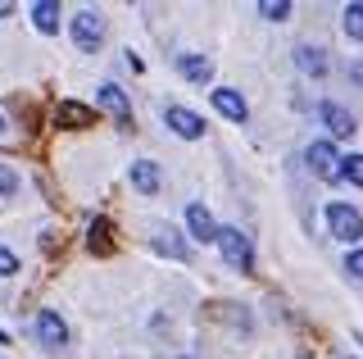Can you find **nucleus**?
<instances>
[{"label": "nucleus", "instance_id": "nucleus-1", "mask_svg": "<svg viewBox=\"0 0 363 359\" xmlns=\"http://www.w3.org/2000/svg\"><path fill=\"white\" fill-rule=\"evenodd\" d=\"M223 250V260L232 268H241V273H250L255 268V245H250V237L241 228H218V241H213Z\"/></svg>", "mask_w": 363, "mask_h": 359}, {"label": "nucleus", "instance_id": "nucleus-2", "mask_svg": "<svg viewBox=\"0 0 363 359\" xmlns=\"http://www.w3.org/2000/svg\"><path fill=\"white\" fill-rule=\"evenodd\" d=\"M327 232H332L336 241H359L363 237V214L354 205H327Z\"/></svg>", "mask_w": 363, "mask_h": 359}, {"label": "nucleus", "instance_id": "nucleus-3", "mask_svg": "<svg viewBox=\"0 0 363 359\" xmlns=\"http://www.w3.org/2000/svg\"><path fill=\"white\" fill-rule=\"evenodd\" d=\"M304 160H309V173L318 182H340V155L332 141H313L309 150H304Z\"/></svg>", "mask_w": 363, "mask_h": 359}, {"label": "nucleus", "instance_id": "nucleus-4", "mask_svg": "<svg viewBox=\"0 0 363 359\" xmlns=\"http://www.w3.org/2000/svg\"><path fill=\"white\" fill-rule=\"evenodd\" d=\"M73 41H77V50H96L105 41V14L100 9H77L73 14Z\"/></svg>", "mask_w": 363, "mask_h": 359}, {"label": "nucleus", "instance_id": "nucleus-5", "mask_svg": "<svg viewBox=\"0 0 363 359\" xmlns=\"http://www.w3.org/2000/svg\"><path fill=\"white\" fill-rule=\"evenodd\" d=\"M164 123L177 132L182 141H200L204 137V118L196 114V109H186V105H168L164 109Z\"/></svg>", "mask_w": 363, "mask_h": 359}, {"label": "nucleus", "instance_id": "nucleus-6", "mask_svg": "<svg viewBox=\"0 0 363 359\" xmlns=\"http://www.w3.org/2000/svg\"><path fill=\"white\" fill-rule=\"evenodd\" d=\"M318 118L327 123V132H332V137H340V141H350L359 132V123H354V114H350L345 105H336V100H323V105H318Z\"/></svg>", "mask_w": 363, "mask_h": 359}, {"label": "nucleus", "instance_id": "nucleus-7", "mask_svg": "<svg viewBox=\"0 0 363 359\" xmlns=\"http://www.w3.org/2000/svg\"><path fill=\"white\" fill-rule=\"evenodd\" d=\"M96 105H100V109H109V114L118 118L123 128H132V100L123 96V87L105 82V87H100V92H96Z\"/></svg>", "mask_w": 363, "mask_h": 359}, {"label": "nucleus", "instance_id": "nucleus-8", "mask_svg": "<svg viewBox=\"0 0 363 359\" xmlns=\"http://www.w3.org/2000/svg\"><path fill=\"white\" fill-rule=\"evenodd\" d=\"M37 341H41V346H50V350L68 341V323H64L55 309H41V314H37Z\"/></svg>", "mask_w": 363, "mask_h": 359}, {"label": "nucleus", "instance_id": "nucleus-9", "mask_svg": "<svg viewBox=\"0 0 363 359\" xmlns=\"http://www.w3.org/2000/svg\"><path fill=\"white\" fill-rule=\"evenodd\" d=\"M186 228H191V237L204 241V245L218 241V223H213V214L204 205H186Z\"/></svg>", "mask_w": 363, "mask_h": 359}, {"label": "nucleus", "instance_id": "nucleus-10", "mask_svg": "<svg viewBox=\"0 0 363 359\" xmlns=\"http://www.w3.org/2000/svg\"><path fill=\"white\" fill-rule=\"evenodd\" d=\"M177 73L196 87H209L213 82V60H204V55H177Z\"/></svg>", "mask_w": 363, "mask_h": 359}, {"label": "nucleus", "instance_id": "nucleus-11", "mask_svg": "<svg viewBox=\"0 0 363 359\" xmlns=\"http://www.w3.org/2000/svg\"><path fill=\"white\" fill-rule=\"evenodd\" d=\"M213 109H218L223 118H232V123H245V114H250V109H245V100L236 96L232 87H213Z\"/></svg>", "mask_w": 363, "mask_h": 359}, {"label": "nucleus", "instance_id": "nucleus-12", "mask_svg": "<svg viewBox=\"0 0 363 359\" xmlns=\"http://www.w3.org/2000/svg\"><path fill=\"white\" fill-rule=\"evenodd\" d=\"M132 187H136V192H141V196H155L159 192V164L155 160H132Z\"/></svg>", "mask_w": 363, "mask_h": 359}, {"label": "nucleus", "instance_id": "nucleus-13", "mask_svg": "<svg viewBox=\"0 0 363 359\" xmlns=\"http://www.w3.org/2000/svg\"><path fill=\"white\" fill-rule=\"evenodd\" d=\"M55 118H60L64 128H91V123H96V109H91V105H77V100H60Z\"/></svg>", "mask_w": 363, "mask_h": 359}, {"label": "nucleus", "instance_id": "nucleus-14", "mask_svg": "<svg viewBox=\"0 0 363 359\" xmlns=\"http://www.w3.org/2000/svg\"><path fill=\"white\" fill-rule=\"evenodd\" d=\"M295 64H300L309 77H327V50L323 46H300L295 50Z\"/></svg>", "mask_w": 363, "mask_h": 359}, {"label": "nucleus", "instance_id": "nucleus-15", "mask_svg": "<svg viewBox=\"0 0 363 359\" xmlns=\"http://www.w3.org/2000/svg\"><path fill=\"white\" fill-rule=\"evenodd\" d=\"M32 23H37V32H60V5L55 0H37L32 5Z\"/></svg>", "mask_w": 363, "mask_h": 359}, {"label": "nucleus", "instance_id": "nucleus-16", "mask_svg": "<svg viewBox=\"0 0 363 359\" xmlns=\"http://www.w3.org/2000/svg\"><path fill=\"white\" fill-rule=\"evenodd\" d=\"M155 250H159V255H173V260H186V255H191L186 241H182L173 228H159V232H155Z\"/></svg>", "mask_w": 363, "mask_h": 359}, {"label": "nucleus", "instance_id": "nucleus-17", "mask_svg": "<svg viewBox=\"0 0 363 359\" xmlns=\"http://www.w3.org/2000/svg\"><path fill=\"white\" fill-rule=\"evenodd\" d=\"M86 245H91L96 255H109V250H113V237H109V223H105V219H96V223H91V237H86Z\"/></svg>", "mask_w": 363, "mask_h": 359}, {"label": "nucleus", "instance_id": "nucleus-18", "mask_svg": "<svg viewBox=\"0 0 363 359\" xmlns=\"http://www.w3.org/2000/svg\"><path fill=\"white\" fill-rule=\"evenodd\" d=\"M340 23H345V37L363 41V5H345L340 9Z\"/></svg>", "mask_w": 363, "mask_h": 359}, {"label": "nucleus", "instance_id": "nucleus-19", "mask_svg": "<svg viewBox=\"0 0 363 359\" xmlns=\"http://www.w3.org/2000/svg\"><path fill=\"white\" fill-rule=\"evenodd\" d=\"M259 14H264L268 23H281V18H291V0H264Z\"/></svg>", "mask_w": 363, "mask_h": 359}, {"label": "nucleus", "instance_id": "nucleus-20", "mask_svg": "<svg viewBox=\"0 0 363 359\" xmlns=\"http://www.w3.org/2000/svg\"><path fill=\"white\" fill-rule=\"evenodd\" d=\"M340 177H350L354 187H363V155H350V160H340Z\"/></svg>", "mask_w": 363, "mask_h": 359}, {"label": "nucleus", "instance_id": "nucleus-21", "mask_svg": "<svg viewBox=\"0 0 363 359\" xmlns=\"http://www.w3.org/2000/svg\"><path fill=\"white\" fill-rule=\"evenodd\" d=\"M18 192V177H14V168L9 164H0V196H14Z\"/></svg>", "mask_w": 363, "mask_h": 359}, {"label": "nucleus", "instance_id": "nucleus-22", "mask_svg": "<svg viewBox=\"0 0 363 359\" xmlns=\"http://www.w3.org/2000/svg\"><path fill=\"white\" fill-rule=\"evenodd\" d=\"M14 273H18V255L0 245V277H14Z\"/></svg>", "mask_w": 363, "mask_h": 359}, {"label": "nucleus", "instance_id": "nucleus-23", "mask_svg": "<svg viewBox=\"0 0 363 359\" xmlns=\"http://www.w3.org/2000/svg\"><path fill=\"white\" fill-rule=\"evenodd\" d=\"M345 268H350V277H359V282H363V250H350Z\"/></svg>", "mask_w": 363, "mask_h": 359}, {"label": "nucleus", "instance_id": "nucleus-24", "mask_svg": "<svg viewBox=\"0 0 363 359\" xmlns=\"http://www.w3.org/2000/svg\"><path fill=\"white\" fill-rule=\"evenodd\" d=\"M350 77H354V82L363 87V60H359V64H350Z\"/></svg>", "mask_w": 363, "mask_h": 359}, {"label": "nucleus", "instance_id": "nucleus-25", "mask_svg": "<svg viewBox=\"0 0 363 359\" xmlns=\"http://www.w3.org/2000/svg\"><path fill=\"white\" fill-rule=\"evenodd\" d=\"M5 14H14V5H0V18H5Z\"/></svg>", "mask_w": 363, "mask_h": 359}, {"label": "nucleus", "instance_id": "nucleus-26", "mask_svg": "<svg viewBox=\"0 0 363 359\" xmlns=\"http://www.w3.org/2000/svg\"><path fill=\"white\" fill-rule=\"evenodd\" d=\"M0 132H5V118H0Z\"/></svg>", "mask_w": 363, "mask_h": 359}]
</instances>
